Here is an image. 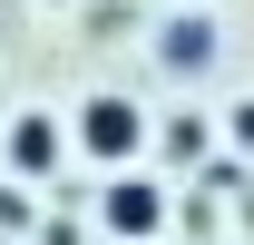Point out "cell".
<instances>
[{
  "label": "cell",
  "mask_w": 254,
  "mask_h": 245,
  "mask_svg": "<svg viewBox=\"0 0 254 245\" xmlns=\"http://www.w3.org/2000/svg\"><path fill=\"white\" fill-rule=\"evenodd\" d=\"M147 137H157V118H147L127 89H98L88 108L68 118V147H78V157H98V167H118V177L147 157Z\"/></svg>",
  "instance_id": "1"
},
{
  "label": "cell",
  "mask_w": 254,
  "mask_h": 245,
  "mask_svg": "<svg viewBox=\"0 0 254 245\" xmlns=\"http://www.w3.org/2000/svg\"><path fill=\"white\" fill-rule=\"evenodd\" d=\"M59 157H68V118H49V108H20V118L0 127V167H10V186H39Z\"/></svg>",
  "instance_id": "2"
},
{
  "label": "cell",
  "mask_w": 254,
  "mask_h": 245,
  "mask_svg": "<svg viewBox=\"0 0 254 245\" xmlns=\"http://www.w3.org/2000/svg\"><path fill=\"white\" fill-rule=\"evenodd\" d=\"M98 226H108L118 245H147V236H166V186L147 177V167L108 177V206H98Z\"/></svg>",
  "instance_id": "3"
},
{
  "label": "cell",
  "mask_w": 254,
  "mask_h": 245,
  "mask_svg": "<svg viewBox=\"0 0 254 245\" xmlns=\"http://www.w3.org/2000/svg\"><path fill=\"white\" fill-rule=\"evenodd\" d=\"M215 49H225L215 10H176V20L157 30V69H166V79H205V69H215Z\"/></svg>",
  "instance_id": "4"
},
{
  "label": "cell",
  "mask_w": 254,
  "mask_h": 245,
  "mask_svg": "<svg viewBox=\"0 0 254 245\" xmlns=\"http://www.w3.org/2000/svg\"><path fill=\"white\" fill-rule=\"evenodd\" d=\"M157 147H166V157H205V147H225V127H205V118H166Z\"/></svg>",
  "instance_id": "5"
},
{
  "label": "cell",
  "mask_w": 254,
  "mask_h": 245,
  "mask_svg": "<svg viewBox=\"0 0 254 245\" xmlns=\"http://www.w3.org/2000/svg\"><path fill=\"white\" fill-rule=\"evenodd\" d=\"M225 147L254 157V98H235V108H225Z\"/></svg>",
  "instance_id": "6"
},
{
  "label": "cell",
  "mask_w": 254,
  "mask_h": 245,
  "mask_svg": "<svg viewBox=\"0 0 254 245\" xmlns=\"http://www.w3.org/2000/svg\"><path fill=\"white\" fill-rule=\"evenodd\" d=\"M0 236H30V196L20 186H0Z\"/></svg>",
  "instance_id": "7"
},
{
  "label": "cell",
  "mask_w": 254,
  "mask_h": 245,
  "mask_svg": "<svg viewBox=\"0 0 254 245\" xmlns=\"http://www.w3.org/2000/svg\"><path fill=\"white\" fill-rule=\"evenodd\" d=\"M176 10H205V0H176Z\"/></svg>",
  "instance_id": "8"
}]
</instances>
